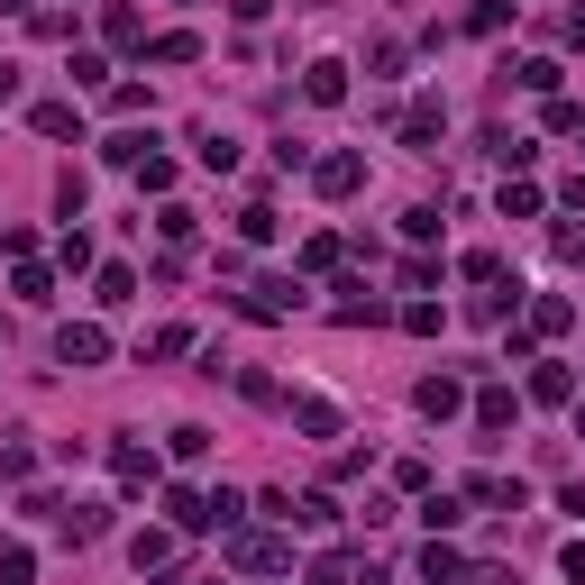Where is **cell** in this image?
Segmentation results:
<instances>
[{
	"mask_svg": "<svg viewBox=\"0 0 585 585\" xmlns=\"http://www.w3.org/2000/svg\"><path fill=\"white\" fill-rule=\"evenodd\" d=\"M174 457H184V467H201V457H211V430L184 421V430H174Z\"/></svg>",
	"mask_w": 585,
	"mask_h": 585,
	"instance_id": "83f0119b",
	"label": "cell"
},
{
	"mask_svg": "<svg viewBox=\"0 0 585 585\" xmlns=\"http://www.w3.org/2000/svg\"><path fill=\"white\" fill-rule=\"evenodd\" d=\"M513 412H522V402L503 394V385H485V394H476V430H485V440H503V430H513Z\"/></svg>",
	"mask_w": 585,
	"mask_h": 585,
	"instance_id": "ba28073f",
	"label": "cell"
},
{
	"mask_svg": "<svg viewBox=\"0 0 585 585\" xmlns=\"http://www.w3.org/2000/svg\"><path fill=\"white\" fill-rule=\"evenodd\" d=\"M312 184H320L329 201H348V192L366 184V156H320V165H312Z\"/></svg>",
	"mask_w": 585,
	"mask_h": 585,
	"instance_id": "52a82bcc",
	"label": "cell"
},
{
	"mask_svg": "<svg viewBox=\"0 0 585 585\" xmlns=\"http://www.w3.org/2000/svg\"><path fill=\"white\" fill-rule=\"evenodd\" d=\"M467 503H485V513H522V503H530V485H522V476H476V485H467Z\"/></svg>",
	"mask_w": 585,
	"mask_h": 585,
	"instance_id": "8992f818",
	"label": "cell"
},
{
	"mask_svg": "<svg viewBox=\"0 0 585 585\" xmlns=\"http://www.w3.org/2000/svg\"><path fill=\"white\" fill-rule=\"evenodd\" d=\"M110 467H119V485H129V494L156 485V457H147V448H110Z\"/></svg>",
	"mask_w": 585,
	"mask_h": 585,
	"instance_id": "7c38bea8",
	"label": "cell"
},
{
	"mask_svg": "<svg viewBox=\"0 0 585 585\" xmlns=\"http://www.w3.org/2000/svg\"><path fill=\"white\" fill-rule=\"evenodd\" d=\"M503 19H513V0H476V10H467V28H476V37H494Z\"/></svg>",
	"mask_w": 585,
	"mask_h": 585,
	"instance_id": "484cf974",
	"label": "cell"
},
{
	"mask_svg": "<svg viewBox=\"0 0 585 585\" xmlns=\"http://www.w3.org/2000/svg\"><path fill=\"white\" fill-rule=\"evenodd\" d=\"M421 522H430V530H457V522H467V503H457V494H430Z\"/></svg>",
	"mask_w": 585,
	"mask_h": 585,
	"instance_id": "d4e9b609",
	"label": "cell"
},
{
	"mask_svg": "<svg viewBox=\"0 0 585 585\" xmlns=\"http://www.w3.org/2000/svg\"><path fill=\"white\" fill-rule=\"evenodd\" d=\"M457 576H467V558H457V549H440V540H430V549H421V585H457Z\"/></svg>",
	"mask_w": 585,
	"mask_h": 585,
	"instance_id": "5bb4252c",
	"label": "cell"
},
{
	"mask_svg": "<svg viewBox=\"0 0 585 585\" xmlns=\"http://www.w3.org/2000/svg\"><path fill=\"white\" fill-rule=\"evenodd\" d=\"M211 585H220V576H211Z\"/></svg>",
	"mask_w": 585,
	"mask_h": 585,
	"instance_id": "f35d334b",
	"label": "cell"
},
{
	"mask_svg": "<svg viewBox=\"0 0 585 585\" xmlns=\"http://www.w3.org/2000/svg\"><path fill=\"white\" fill-rule=\"evenodd\" d=\"M284 412H293V430H302V440H339V402H320V394H293Z\"/></svg>",
	"mask_w": 585,
	"mask_h": 585,
	"instance_id": "277c9868",
	"label": "cell"
},
{
	"mask_svg": "<svg viewBox=\"0 0 585 585\" xmlns=\"http://www.w3.org/2000/svg\"><path fill=\"white\" fill-rule=\"evenodd\" d=\"M65 540H73V549L101 540V503H73V513H65Z\"/></svg>",
	"mask_w": 585,
	"mask_h": 585,
	"instance_id": "7402d4cb",
	"label": "cell"
},
{
	"mask_svg": "<svg viewBox=\"0 0 585 585\" xmlns=\"http://www.w3.org/2000/svg\"><path fill=\"white\" fill-rule=\"evenodd\" d=\"M513 83H522V92H558V65H549V56H522Z\"/></svg>",
	"mask_w": 585,
	"mask_h": 585,
	"instance_id": "ffe728a7",
	"label": "cell"
},
{
	"mask_svg": "<svg viewBox=\"0 0 585 585\" xmlns=\"http://www.w3.org/2000/svg\"><path fill=\"white\" fill-rule=\"evenodd\" d=\"M56 366H73V375H83V366H110V329H101V320H65V329H56Z\"/></svg>",
	"mask_w": 585,
	"mask_h": 585,
	"instance_id": "7a4b0ae2",
	"label": "cell"
},
{
	"mask_svg": "<svg viewBox=\"0 0 585 585\" xmlns=\"http://www.w3.org/2000/svg\"><path fill=\"white\" fill-rule=\"evenodd\" d=\"M421 421H457V412H467V394H457V375H421Z\"/></svg>",
	"mask_w": 585,
	"mask_h": 585,
	"instance_id": "5b68a950",
	"label": "cell"
},
{
	"mask_svg": "<svg viewBox=\"0 0 585 585\" xmlns=\"http://www.w3.org/2000/svg\"><path fill=\"white\" fill-rule=\"evenodd\" d=\"M28 576H37V558H28V549H0V585H28Z\"/></svg>",
	"mask_w": 585,
	"mask_h": 585,
	"instance_id": "4dcf8cb0",
	"label": "cell"
},
{
	"mask_svg": "<svg viewBox=\"0 0 585 585\" xmlns=\"http://www.w3.org/2000/svg\"><path fill=\"white\" fill-rule=\"evenodd\" d=\"M192 156H201V165H211V174H229V165H238V138H220V129H201V138H192Z\"/></svg>",
	"mask_w": 585,
	"mask_h": 585,
	"instance_id": "2e32d148",
	"label": "cell"
},
{
	"mask_svg": "<svg viewBox=\"0 0 585 585\" xmlns=\"http://www.w3.org/2000/svg\"><path fill=\"white\" fill-rule=\"evenodd\" d=\"M568 394H576L568 366H530V402H568Z\"/></svg>",
	"mask_w": 585,
	"mask_h": 585,
	"instance_id": "9a60e30c",
	"label": "cell"
},
{
	"mask_svg": "<svg viewBox=\"0 0 585 585\" xmlns=\"http://www.w3.org/2000/svg\"><path fill=\"white\" fill-rule=\"evenodd\" d=\"M302 585H348V558H312V576Z\"/></svg>",
	"mask_w": 585,
	"mask_h": 585,
	"instance_id": "1f68e13d",
	"label": "cell"
},
{
	"mask_svg": "<svg viewBox=\"0 0 585 585\" xmlns=\"http://www.w3.org/2000/svg\"><path fill=\"white\" fill-rule=\"evenodd\" d=\"M37 138H83V110H73V101H37Z\"/></svg>",
	"mask_w": 585,
	"mask_h": 585,
	"instance_id": "30bf717a",
	"label": "cell"
},
{
	"mask_svg": "<svg viewBox=\"0 0 585 585\" xmlns=\"http://www.w3.org/2000/svg\"><path fill=\"white\" fill-rule=\"evenodd\" d=\"M165 522H174V530H211V494L174 485V494H165Z\"/></svg>",
	"mask_w": 585,
	"mask_h": 585,
	"instance_id": "9c48e42d",
	"label": "cell"
},
{
	"mask_svg": "<svg viewBox=\"0 0 585 585\" xmlns=\"http://www.w3.org/2000/svg\"><path fill=\"white\" fill-rule=\"evenodd\" d=\"M558 37H568V46H585V10H568V19H558Z\"/></svg>",
	"mask_w": 585,
	"mask_h": 585,
	"instance_id": "d590c367",
	"label": "cell"
},
{
	"mask_svg": "<svg viewBox=\"0 0 585 585\" xmlns=\"http://www.w3.org/2000/svg\"><path fill=\"white\" fill-rule=\"evenodd\" d=\"M558 257H568V266H585V229H558Z\"/></svg>",
	"mask_w": 585,
	"mask_h": 585,
	"instance_id": "d6a6232c",
	"label": "cell"
},
{
	"mask_svg": "<svg viewBox=\"0 0 585 585\" xmlns=\"http://www.w3.org/2000/svg\"><path fill=\"white\" fill-rule=\"evenodd\" d=\"M238 238H247V247L274 238V211H266V201H247V211H238Z\"/></svg>",
	"mask_w": 585,
	"mask_h": 585,
	"instance_id": "603a6c76",
	"label": "cell"
},
{
	"mask_svg": "<svg viewBox=\"0 0 585 585\" xmlns=\"http://www.w3.org/2000/svg\"><path fill=\"white\" fill-rule=\"evenodd\" d=\"M229 568L238 576H274V568H293V549L274 540V530H229Z\"/></svg>",
	"mask_w": 585,
	"mask_h": 585,
	"instance_id": "6da1fadb",
	"label": "cell"
},
{
	"mask_svg": "<svg viewBox=\"0 0 585 585\" xmlns=\"http://www.w3.org/2000/svg\"><path fill=\"white\" fill-rule=\"evenodd\" d=\"M0 101H19V73H10V65H0Z\"/></svg>",
	"mask_w": 585,
	"mask_h": 585,
	"instance_id": "8d00e7d4",
	"label": "cell"
},
{
	"mask_svg": "<svg viewBox=\"0 0 585 585\" xmlns=\"http://www.w3.org/2000/svg\"><path fill=\"white\" fill-rule=\"evenodd\" d=\"M558 568H568V585H585V540H568V558H558Z\"/></svg>",
	"mask_w": 585,
	"mask_h": 585,
	"instance_id": "836d02e7",
	"label": "cell"
},
{
	"mask_svg": "<svg viewBox=\"0 0 585 585\" xmlns=\"http://www.w3.org/2000/svg\"><path fill=\"white\" fill-rule=\"evenodd\" d=\"M430 138H440V101H421V110L402 119V147H421V156H430Z\"/></svg>",
	"mask_w": 585,
	"mask_h": 585,
	"instance_id": "e0dca14e",
	"label": "cell"
},
{
	"mask_svg": "<svg viewBox=\"0 0 585 585\" xmlns=\"http://www.w3.org/2000/svg\"><path fill=\"white\" fill-rule=\"evenodd\" d=\"M302 92H312L320 110H339V101H348V65H329V56H320V65H312V83H302Z\"/></svg>",
	"mask_w": 585,
	"mask_h": 585,
	"instance_id": "8fae6325",
	"label": "cell"
},
{
	"mask_svg": "<svg viewBox=\"0 0 585 585\" xmlns=\"http://www.w3.org/2000/svg\"><path fill=\"white\" fill-rule=\"evenodd\" d=\"M238 312H247V320H293V312H302V284H293V274H266V284L238 293Z\"/></svg>",
	"mask_w": 585,
	"mask_h": 585,
	"instance_id": "3957f363",
	"label": "cell"
},
{
	"mask_svg": "<svg viewBox=\"0 0 585 585\" xmlns=\"http://www.w3.org/2000/svg\"><path fill=\"white\" fill-rule=\"evenodd\" d=\"M0 19H28V0H0Z\"/></svg>",
	"mask_w": 585,
	"mask_h": 585,
	"instance_id": "74e56055",
	"label": "cell"
},
{
	"mask_svg": "<svg viewBox=\"0 0 585 585\" xmlns=\"http://www.w3.org/2000/svg\"><path fill=\"white\" fill-rule=\"evenodd\" d=\"M568 320H576V312H568V302H558V293H549V302H530V339H558V329H568Z\"/></svg>",
	"mask_w": 585,
	"mask_h": 585,
	"instance_id": "ac0fdd59",
	"label": "cell"
},
{
	"mask_svg": "<svg viewBox=\"0 0 585 585\" xmlns=\"http://www.w3.org/2000/svg\"><path fill=\"white\" fill-rule=\"evenodd\" d=\"M402 238H412V247L440 238V211H430V201H412V211H402Z\"/></svg>",
	"mask_w": 585,
	"mask_h": 585,
	"instance_id": "4316f807",
	"label": "cell"
},
{
	"mask_svg": "<svg viewBox=\"0 0 585 585\" xmlns=\"http://www.w3.org/2000/svg\"><path fill=\"white\" fill-rule=\"evenodd\" d=\"M293 522H302V530H329V522H339V503H329V494H302Z\"/></svg>",
	"mask_w": 585,
	"mask_h": 585,
	"instance_id": "cb8c5ba5",
	"label": "cell"
},
{
	"mask_svg": "<svg viewBox=\"0 0 585 585\" xmlns=\"http://www.w3.org/2000/svg\"><path fill=\"white\" fill-rule=\"evenodd\" d=\"M0 476H10V485H19V476H37V448H28V440H10V448H0Z\"/></svg>",
	"mask_w": 585,
	"mask_h": 585,
	"instance_id": "f1b7e54d",
	"label": "cell"
},
{
	"mask_svg": "<svg viewBox=\"0 0 585 585\" xmlns=\"http://www.w3.org/2000/svg\"><path fill=\"white\" fill-rule=\"evenodd\" d=\"M156 229H165V238H174V247H184V238H192V229H201V220L184 211V201H165V211H156Z\"/></svg>",
	"mask_w": 585,
	"mask_h": 585,
	"instance_id": "f546056e",
	"label": "cell"
},
{
	"mask_svg": "<svg viewBox=\"0 0 585 585\" xmlns=\"http://www.w3.org/2000/svg\"><path fill=\"white\" fill-rule=\"evenodd\" d=\"M129 558H138V576H156L165 558H174V530H138V540H129Z\"/></svg>",
	"mask_w": 585,
	"mask_h": 585,
	"instance_id": "4fadbf2b",
	"label": "cell"
},
{
	"mask_svg": "<svg viewBox=\"0 0 585 585\" xmlns=\"http://www.w3.org/2000/svg\"><path fill=\"white\" fill-rule=\"evenodd\" d=\"M129 293H138V266H101V302H110V312H119Z\"/></svg>",
	"mask_w": 585,
	"mask_h": 585,
	"instance_id": "44dd1931",
	"label": "cell"
},
{
	"mask_svg": "<svg viewBox=\"0 0 585 585\" xmlns=\"http://www.w3.org/2000/svg\"><path fill=\"white\" fill-rule=\"evenodd\" d=\"M467 585H522L513 568H467Z\"/></svg>",
	"mask_w": 585,
	"mask_h": 585,
	"instance_id": "e575fe53",
	"label": "cell"
},
{
	"mask_svg": "<svg viewBox=\"0 0 585 585\" xmlns=\"http://www.w3.org/2000/svg\"><path fill=\"white\" fill-rule=\"evenodd\" d=\"M147 56H156V65H192V56H201V37H192V28H174V37L147 46Z\"/></svg>",
	"mask_w": 585,
	"mask_h": 585,
	"instance_id": "d6986e66",
	"label": "cell"
}]
</instances>
